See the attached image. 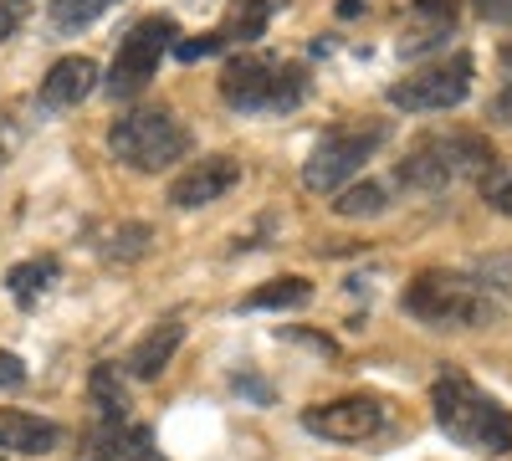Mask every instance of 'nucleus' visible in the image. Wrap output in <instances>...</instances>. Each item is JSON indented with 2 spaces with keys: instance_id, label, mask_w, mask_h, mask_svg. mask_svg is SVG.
<instances>
[{
  "instance_id": "obj_7",
  "label": "nucleus",
  "mask_w": 512,
  "mask_h": 461,
  "mask_svg": "<svg viewBox=\"0 0 512 461\" xmlns=\"http://www.w3.org/2000/svg\"><path fill=\"white\" fill-rule=\"evenodd\" d=\"M175 41H180L175 16H144L134 31L123 36V47H118V57H113L108 77H103V88L113 98H139L154 82V72H159V57L175 52Z\"/></svg>"
},
{
  "instance_id": "obj_15",
  "label": "nucleus",
  "mask_w": 512,
  "mask_h": 461,
  "mask_svg": "<svg viewBox=\"0 0 512 461\" xmlns=\"http://www.w3.org/2000/svg\"><path fill=\"white\" fill-rule=\"evenodd\" d=\"M308 303H313V282L308 277H272L267 287L246 292L241 308H251V313H267V308L287 313V308H308Z\"/></svg>"
},
{
  "instance_id": "obj_13",
  "label": "nucleus",
  "mask_w": 512,
  "mask_h": 461,
  "mask_svg": "<svg viewBox=\"0 0 512 461\" xmlns=\"http://www.w3.org/2000/svg\"><path fill=\"white\" fill-rule=\"evenodd\" d=\"M180 344H185V323H180V318H159V323L144 333V339L128 349V364H123V369L134 374V380L149 385V380H159V374L175 364Z\"/></svg>"
},
{
  "instance_id": "obj_14",
  "label": "nucleus",
  "mask_w": 512,
  "mask_h": 461,
  "mask_svg": "<svg viewBox=\"0 0 512 461\" xmlns=\"http://www.w3.org/2000/svg\"><path fill=\"white\" fill-rule=\"evenodd\" d=\"M62 441H67V431L57 421H41V415H26V410H0V451L52 456Z\"/></svg>"
},
{
  "instance_id": "obj_6",
  "label": "nucleus",
  "mask_w": 512,
  "mask_h": 461,
  "mask_svg": "<svg viewBox=\"0 0 512 461\" xmlns=\"http://www.w3.org/2000/svg\"><path fill=\"white\" fill-rule=\"evenodd\" d=\"M400 308L415 323H425V328H477L492 313L487 308V292L472 277H461V272H420L405 287Z\"/></svg>"
},
{
  "instance_id": "obj_26",
  "label": "nucleus",
  "mask_w": 512,
  "mask_h": 461,
  "mask_svg": "<svg viewBox=\"0 0 512 461\" xmlns=\"http://www.w3.org/2000/svg\"><path fill=\"white\" fill-rule=\"evenodd\" d=\"M472 6H477L487 21H507V26H512V0H472Z\"/></svg>"
},
{
  "instance_id": "obj_21",
  "label": "nucleus",
  "mask_w": 512,
  "mask_h": 461,
  "mask_svg": "<svg viewBox=\"0 0 512 461\" xmlns=\"http://www.w3.org/2000/svg\"><path fill=\"white\" fill-rule=\"evenodd\" d=\"M482 200L497 216H512V159H492L482 170Z\"/></svg>"
},
{
  "instance_id": "obj_16",
  "label": "nucleus",
  "mask_w": 512,
  "mask_h": 461,
  "mask_svg": "<svg viewBox=\"0 0 512 461\" xmlns=\"http://www.w3.org/2000/svg\"><path fill=\"white\" fill-rule=\"evenodd\" d=\"M88 395H93V405H98L103 421H128V385H123V369H118V364H98V369H93Z\"/></svg>"
},
{
  "instance_id": "obj_4",
  "label": "nucleus",
  "mask_w": 512,
  "mask_h": 461,
  "mask_svg": "<svg viewBox=\"0 0 512 461\" xmlns=\"http://www.w3.org/2000/svg\"><path fill=\"white\" fill-rule=\"evenodd\" d=\"M108 154L139 175H159L190 154V129L175 118V108H134V113L113 118Z\"/></svg>"
},
{
  "instance_id": "obj_10",
  "label": "nucleus",
  "mask_w": 512,
  "mask_h": 461,
  "mask_svg": "<svg viewBox=\"0 0 512 461\" xmlns=\"http://www.w3.org/2000/svg\"><path fill=\"white\" fill-rule=\"evenodd\" d=\"M236 185H241L236 154H205V159L190 164V170L175 175V185H169V205H175V211H200V205L226 200Z\"/></svg>"
},
{
  "instance_id": "obj_20",
  "label": "nucleus",
  "mask_w": 512,
  "mask_h": 461,
  "mask_svg": "<svg viewBox=\"0 0 512 461\" xmlns=\"http://www.w3.org/2000/svg\"><path fill=\"white\" fill-rule=\"evenodd\" d=\"M108 6H118V0H47V21L57 31H82V26H93Z\"/></svg>"
},
{
  "instance_id": "obj_27",
  "label": "nucleus",
  "mask_w": 512,
  "mask_h": 461,
  "mask_svg": "<svg viewBox=\"0 0 512 461\" xmlns=\"http://www.w3.org/2000/svg\"><path fill=\"white\" fill-rule=\"evenodd\" d=\"M497 123H512V82H502V93L492 98V108H487Z\"/></svg>"
},
{
  "instance_id": "obj_5",
  "label": "nucleus",
  "mask_w": 512,
  "mask_h": 461,
  "mask_svg": "<svg viewBox=\"0 0 512 461\" xmlns=\"http://www.w3.org/2000/svg\"><path fill=\"white\" fill-rule=\"evenodd\" d=\"M390 139V123L384 118H349L333 123V129L313 144V154L303 159V185L313 195H338L364 164L374 159V149Z\"/></svg>"
},
{
  "instance_id": "obj_18",
  "label": "nucleus",
  "mask_w": 512,
  "mask_h": 461,
  "mask_svg": "<svg viewBox=\"0 0 512 461\" xmlns=\"http://www.w3.org/2000/svg\"><path fill=\"white\" fill-rule=\"evenodd\" d=\"M272 21V0H236L226 26H221V41H256Z\"/></svg>"
},
{
  "instance_id": "obj_19",
  "label": "nucleus",
  "mask_w": 512,
  "mask_h": 461,
  "mask_svg": "<svg viewBox=\"0 0 512 461\" xmlns=\"http://www.w3.org/2000/svg\"><path fill=\"white\" fill-rule=\"evenodd\" d=\"M52 277H57V262H41V257H36V262L11 267V272H6V287H11V298H16L21 308H31L41 292L52 287Z\"/></svg>"
},
{
  "instance_id": "obj_12",
  "label": "nucleus",
  "mask_w": 512,
  "mask_h": 461,
  "mask_svg": "<svg viewBox=\"0 0 512 461\" xmlns=\"http://www.w3.org/2000/svg\"><path fill=\"white\" fill-rule=\"evenodd\" d=\"M82 461H164V451L154 446V431L149 426L103 421L93 431V441L82 446Z\"/></svg>"
},
{
  "instance_id": "obj_1",
  "label": "nucleus",
  "mask_w": 512,
  "mask_h": 461,
  "mask_svg": "<svg viewBox=\"0 0 512 461\" xmlns=\"http://www.w3.org/2000/svg\"><path fill=\"white\" fill-rule=\"evenodd\" d=\"M436 426L477 456H507L512 451V410L497 405L487 390H477L466 374H441L431 390Z\"/></svg>"
},
{
  "instance_id": "obj_25",
  "label": "nucleus",
  "mask_w": 512,
  "mask_h": 461,
  "mask_svg": "<svg viewBox=\"0 0 512 461\" xmlns=\"http://www.w3.org/2000/svg\"><path fill=\"white\" fill-rule=\"evenodd\" d=\"M26 385V364L16 354H0V390H21Z\"/></svg>"
},
{
  "instance_id": "obj_22",
  "label": "nucleus",
  "mask_w": 512,
  "mask_h": 461,
  "mask_svg": "<svg viewBox=\"0 0 512 461\" xmlns=\"http://www.w3.org/2000/svg\"><path fill=\"white\" fill-rule=\"evenodd\" d=\"M149 236L154 231L144 221H128V226H113V236H108L103 251H108L113 262H134V257H144V251H149Z\"/></svg>"
},
{
  "instance_id": "obj_23",
  "label": "nucleus",
  "mask_w": 512,
  "mask_h": 461,
  "mask_svg": "<svg viewBox=\"0 0 512 461\" xmlns=\"http://www.w3.org/2000/svg\"><path fill=\"white\" fill-rule=\"evenodd\" d=\"M221 47H226L221 31H210V36H200V41H175V57H180V62H200V57H216Z\"/></svg>"
},
{
  "instance_id": "obj_9",
  "label": "nucleus",
  "mask_w": 512,
  "mask_h": 461,
  "mask_svg": "<svg viewBox=\"0 0 512 461\" xmlns=\"http://www.w3.org/2000/svg\"><path fill=\"white\" fill-rule=\"evenodd\" d=\"M384 426H390V405L379 395H344L303 410V431L323 441H374Z\"/></svg>"
},
{
  "instance_id": "obj_11",
  "label": "nucleus",
  "mask_w": 512,
  "mask_h": 461,
  "mask_svg": "<svg viewBox=\"0 0 512 461\" xmlns=\"http://www.w3.org/2000/svg\"><path fill=\"white\" fill-rule=\"evenodd\" d=\"M98 62L93 57H62V62H52V72L41 77V108L47 113H67V108H77L82 98H88L93 88H98Z\"/></svg>"
},
{
  "instance_id": "obj_3",
  "label": "nucleus",
  "mask_w": 512,
  "mask_h": 461,
  "mask_svg": "<svg viewBox=\"0 0 512 461\" xmlns=\"http://www.w3.org/2000/svg\"><path fill=\"white\" fill-rule=\"evenodd\" d=\"M492 144L472 129H451V134H425L410 144V154L400 159V185L420 190V195H436V190H451L461 180L482 175L492 164Z\"/></svg>"
},
{
  "instance_id": "obj_24",
  "label": "nucleus",
  "mask_w": 512,
  "mask_h": 461,
  "mask_svg": "<svg viewBox=\"0 0 512 461\" xmlns=\"http://www.w3.org/2000/svg\"><path fill=\"white\" fill-rule=\"evenodd\" d=\"M26 11H31V0H0V41L16 36V26L26 21Z\"/></svg>"
},
{
  "instance_id": "obj_8",
  "label": "nucleus",
  "mask_w": 512,
  "mask_h": 461,
  "mask_svg": "<svg viewBox=\"0 0 512 461\" xmlns=\"http://www.w3.org/2000/svg\"><path fill=\"white\" fill-rule=\"evenodd\" d=\"M466 93H472V57L456 52V57H441L431 67L400 77L390 88V103L400 113H446V108L466 103Z\"/></svg>"
},
{
  "instance_id": "obj_28",
  "label": "nucleus",
  "mask_w": 512,
  "mask_h": 461,
  "mask_svg": "<svg viewBox=\"0 0 512 461\" xmlns=\"http://www.w3.org/2000/svg\"><path fill=\"white\" fill-rule=\"evenodd\" d=\"M502 77L512 82V41H507V47H502Z\"/></svg>"
},
{
  "instance_id": "obj_2",
  "label": "nucleus",
  "mask_w": 512,
  "mask_h": 461,
  "mask_svg": "<svg viewBox=\"0 0 512 461\" xmlns=\"http://www.w3.org/2000/svg\"><path fill=\"white\" fill-rule=\"evenodd\" d=\"M221 98L236 113H292L308 98V67L262 57V52L231 57L221 72Z\"/></svg>"
},
{
  "instance_id": "obj_17",
  "label": "nucleus",
  "mask_w": 512,
  "mask_h": 461,
  "mask_svg": "<svg viewBox=\"0 0 512 461\" xmlns=\"http://www.w3.org/2000/svg\"><path fill=\"white\" fill-rule=\"evenodd\" d=\"M384 185L379 180H359V185H344L333 195V216H344V221H364V216H379L384 211Z\"/></svg>"
}]
</instances>
